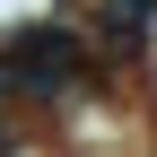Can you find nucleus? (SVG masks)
I'll return each instance as SVG.
<instances>
[{
	"label": "nucleus",
	"instance_id": "2",
	"mask_svg": "<svg viewBox=\"0 0 157 157\" xmlns=\"http://www.w3.org/2000/svg\"><path fill=\"white\" fill-rule=\"evenodd\" d=\"M9 140H17V113H9V105H0V157H9Z\"/></svg>",
	"mask_w": 157,
	"mask_h": 157
},
{
	"label": "nucleus",
	"instance_id": "1",
	"mask_svg": "<svg viewBox=\"0 0 157 157\" xmlns=\"http://www.w3.org/2000/svg\"><path fill=\"white\" fill-rule=\"evenodd\" d=\"M87 78H96V44H87V26H70V17H35V26L0 35V105L9 113L70 105Z\"/></svg>",
	"mask_w": 157,
	"mask_h": 157
}]
</instances>
